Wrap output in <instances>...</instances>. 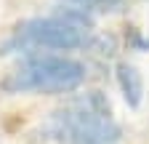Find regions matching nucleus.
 <instances>
[{"label": "nucleus", "mask_w": 149, "mask_h": 144, "mask_svg": "<svg viewBox=\"0 0 149 144\" xmlns=\"http://www.w3.org/2000/svg\"><path fill=\"white\" fill-rule=\"evenodd\" d=\"M45 134L64 144H115L120 136L117 123L109 115V104L99 91L74 99L53 112Z\"/></svg>", "instance_id": "f257e3e1"}, {"label": "nucleus", "mask_w": 149, "mask_h": 144, "mask_svg": "<svg viewBox=\"0 0 149 144\" xmlns=\"http://www.w3.org/2000/svg\"><path fill=\"white\" fill-rule=\"evenodd\" d=\"M117 83H120V91L125 96V101L130 107H139L141 101V94H144V83H141V75L136 67H130L125 62L117 64Z\"/></svg>", "instance_id": "20e7f679"}, {"label": "nucleus", "mask_w": 149, "mask_h": 144, "mask_svg": "<svg viewBox=\"0 0 149 144\" xmlns=\"http://www.w3.org/2000/svg\"><path fill=\"white\" fill-rule=\"evenodd\" d=\"M67 3L77 6L83 11H101V13H107V11H117L123 6V0H67Z\"/></svg>", "instance_id": "39448f33"}, {"label": "nucleus", "mask_w": 149, "mask_h": 144, "mask_svg": "<svg viewBox=\"0 0 149 144\" xmlns=\"http://www.w3.org/2000/svg\"><path fill=\"white\" fill-rule=\"evenodd\" d=\"M88 43V27L67 19L61 13H53L48 19H29L19 24L13 38L6 48H56L72 51Z\"/></svg>", "instance_id": "7ed1b4c3"}, {"label": "nucleus", "mask_w": 149, "mask_h": 144, "mask_svg": "<svg viewBox=\"0 0 149 144\" xmlns=\"http://www.w3.org/2000/svg\"><path fill=\"white\" fill-rule=\"evenodd\" d=\"M85 80V67L64 56H32L0 80L6 94H69Z\"/></svg>", "instance_id": "f03ea898"}]
</instances>
